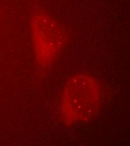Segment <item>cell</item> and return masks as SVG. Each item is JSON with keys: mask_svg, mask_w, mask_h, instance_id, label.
<instances>
[{"mask_svg": "<svg viewBox=\"0 0 130 146\" xmlns=\"http://www.w3.org/2000/svg\"><path fill=\"white\" fill-rule=\"evenodd\" d=\"M31 29L37 62L42 67L48 66L66 44L65 32L56 20L43 13L33 17Z\"/></svg>", "mask_w": 130, "mask_h": 146, "instance_id": "cell-2", "label": "cell"}, {"mask_svg": "<svg viewBox=\"0 0 130 146\" xmlns=\"http://www.w3.org/2000/svg\"><path fill=\"white\" fill-rule=\"evenodd\" d=\"M99 82L87 74H79L66 84L61 104L64 122L68 125L93 119L98 113L102 102Z\"/></svg>", "mask_w": 130, "mask_h": 146, "instance_id": "cell-1", "label": "cell"}]
</instances>
